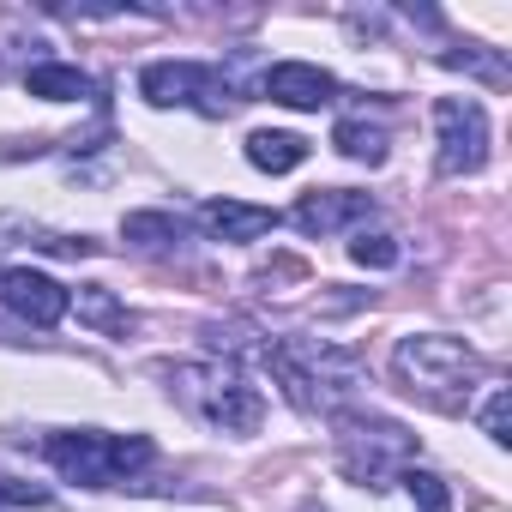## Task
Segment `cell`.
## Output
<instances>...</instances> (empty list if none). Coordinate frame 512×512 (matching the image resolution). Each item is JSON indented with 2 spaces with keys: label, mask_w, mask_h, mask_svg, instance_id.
Listing matches in <instances>:
<instances>
[{
  "label": "cell",
  "mask_w": 512,
  "mask_h": 512,
  "mask_svg": "<svg viewBox=\"0 0 512 512\" xmlns=\"http://www.w3.org/2000/svg\"><path fill=\"white\" fill-rule=\"evenodd\" d=\"M392 374L404 380L410 398L434 404V410H470V392H476V350L464 338H446V332H416V338H398L392 350Z\"/></svg>",
  "instance_id": "cell-1"
},
{
  "label": "cell",
  "mask_w": 512,
  "mask_h": 512,
  "mask_svg": "<svg viewBox=\"0 0 512 512\" xmlns=\"http://www.w3.org/2000/svg\"><path fill=\"white\" fill-rule=\"evenodd\" d=\"M169 386L187 410H199L223 434H260V422H266V398L247 386V374L235 362H181V368H169Z\"/></svg>",
  "instance_id": "cell-2"
},
{
  "label": "cell",
  "mask_w": 512,
  "mask_h": 512,
  "mask_svg": "<svg viewBox=\"0 0 512 512\" xmlns=\"http://www.w3.org/2000/svg\"><path fill=\"white\" fill-rule=\"evenodd\" d=\"M157 458V446L145 434H97V428H67L49 440V464L67 476V482H85V488H115L121 476L145 470Z\"/></svg>",
  "instance_id": "cell-3"
},
{
  "label": "cell",
  "mask_w": 512,
  "mask_h": 512,
  "mask_svg": "<svg viewBox=\"0 0 512 512\" xmlns=\"http://www.w3.org/2000/svg\"><path fill=\"white\" fill-rule=\"evenodd\" d=\"M338 446H344V470L374 482L386 470H410L416 434L398 422H380V416H338Z\"/></svg>",
  "instance_id": "cell-4"
},
{
  "label": "cell",
  "mask_w": 512,
  "mask_h": 512,
  "mask_svg": "<svg viewBox=\"0 0 512 512\" xmlns=\"http://www.w3.org/2000/svg\"><path fill=\"white\" fill-rule=\"evenodd\" d=\"M434 133H440V175H476L488 163V109L476 97H440Z\"/></svg>",
  "instance_id": "cell-5"
},
{
  "label": "cell",
  "mask_w": 512,
  "mask_h": 512,
  "mask_svg": "<svg viewBox=\"0 0 512 512\" xmlns=\"http://www.w3.org/2000/svg\"><path fill=\"white\" fill-rule=\"evenodd\" d=\"M67 296H73V290H61L55 278H43V272H31V266L0 272V302H7L25 326H37V332H49V326L67 320Z\"/></svg>",
  "instance_id": "cell-6"
},
{
  "label": "cell",
  "mask_w": 512,
  "mask_h": 512,
  "mask_svg": "<svg viewBox=\"0 0 512 512\" xmlns=\"http://www.w3.org/2000/svg\"><path fill=\"white\" fill-rule=\"evenodd\" d=\"M368 211H374V199H368V193H350V187H314V193H302V199H296L290 223H296L302 235H338V229L362 223Z\"/></svg>",
  "instance_id": "cell-7"
},
{
  "label": "cell",
  "mask_w": 512,
  "mask_h": 512,
  "mask_svg": "<svg viewBox=\"0 0 512 512\" xmlns=\"http://www.w3.org/2000/svg\"><path fill=\"white\" fill-rule=\"evenodd\" d=\"M266 97L284 103V109H326L338 97V79L326 67H314V61H278L266 73Z\"/></svg>",
  "instance_id": "cell-8"
},
{
  "label": "cell",
  "mask_w": 512,
  "mask_h": 512,
  "mask_svg": "<svg viewBox=\"0 0 512 512\" xmlns=\"http://www.w3.org/2000/svg\"><path fill=\"white\" fill-rule=\"evenodd\" d=\"M205 85H211V73L193 67V61H151L139 73V97L151 109H187V103H199Z\"/></svg>",
  "instance_id": "cell-9"
},
{
  "label": "cell",
  "mask_w": 512,
  "mask_h": 512,
  "mask_svg": "<svg viewBox=\"0 0 512 512\" xmlns=\"http://www.w3.org/2000/svg\"><path fill=\"white\" fill-rule=\"evenodd\" d=\"M199 223H205L211 241H260V235L278 229V211L247 205V199H211V205L199 211Z\"/></svg>",
  "instance_id": "cell-10"
},
{
  "label": "cell",
  "mask_w": 512,
  "mask_h": 512,
  "mask_svg": "<svg viewBox=\"0 0 512 512\" xmlns=\"http://www.w3.org/2000/svg\"><path fill=\"white\" fill-rule=\"evenodd\" d=\"M302 157H308V139H296V133H272V127L247 133V163L260 175H290V169H302Z\"/></svg>",
  "instance_id": "cell-11"
},
{
  "label": "cell",
  "mask_w": 512,
  "mask_h": 512,
  "mask_svg": "<svg viewBox=\"0 0 512 512\" xmlns=\"http://www.w3.org/2000/svg\"><path fill=\"white\" fill-rule=\"evenodd\" d=\"M67 308L79 314V326H91V332H103V338H127V308L115 302V290H103V284H79V296H67Z\"/></svg>",
  "instance_id": "cell-12"
},
{
  "label": "cell",
  "mask_w": 512,
  "mask_h": 512,
  "mask_svg": "<svg viewBox=\"0 0 512 512\" xmlns=\"http://www.w3.org/2000/svg\"><path fill=\"white\" fill-rule=\"evenodd\" d=\"M25 91L43 97V103H79V97H91V73L61 67V61H43V67L25 73Z\"/></svg>",
  "instance_id": "cell-13"
},
{
  "label": "cell",
  "mask_w": 512,
  "mask_h": 512,
  "mask_svg": "<svg viewBox=\"0 0 512 512\" xmlns=\"http://www.w3.org/2000/svg\"><path fill=\"white\" fill-rule=\"evenodd\" d=\"M121 235H127L133 247H145V253H169V247H181V241H187V223H181V217H169V211H127Z\"/></svg>",
  "instance_id": "cell-14"
},
{
  "label": "cell",
  "mask_w": 512,
  "mask_h": 512,
  "mask_svg": "<svg viewBox=\"0 0 512 512\" xmlns=\"http://www.w3.org/2000/svg\"><path fill=\"white\" fill-rule=\"evenodd\" d=\"M332 145L350 157V163H386V133L380 127H368V121H338V133H332Z\"/></svg>",
  "instance_id": "cell-15"
},
{
  "label": "cell",
  "mask_w": 512,
  "mask_h": 512,
  "mask_svg": "<svg viewBox=\"0 0 512 512\" xmlns=\"http://www.w3.org/2000/svg\"><path fill=\"white\" fill-rule=\"evenodd\" d=\"M476 422H482V434H488L494 446H512V386H488Z\"/></svg>",
  "instance_id": "cell-16"
},
{
  "label": "cell",
  "mask_w": 512,
  "mask_h": 512,
  "mask_svg": "<svg viewBox=\"0 0 512 512\" xmlns=\"http://www.w3.org/2000/svg\"><path fill=\"white\" fill-rule=\"evenodd\" d=\"M404 488H410V500L422 506V512H452V494H446V482L434 476V470H404Z\"/></svg>",
  "instance_id": "cell-17"
},
{
  "label": "cell",
  "mask_w": 512,
  "mask_h": 512,
  "mask_svg": "<svg viewBox=\"0 0 512 512\" xmlns=\"http://www.w3.org/2000/svg\"><path fill=\"white\" fill-rule=\"evenodd\" d=\"M350 260L368 266V272H386V266H398V241L392 235H356L350 241Z\"/></svg>",
  "instance_id": "cell-18"
},
{
  "label": "cell",
  "mask_w": 512,
  "mask_h": 512,
  "mask_svg": "<svg viewBox=\"0 0 512 512\" xmlns=\"http://www.w3.org/2000/svg\"><path fill=\"white\" fill-rule=\"evenodd\" d=\"M0 500H13V506H25V500H31V506H43L49 494H43V488H31V482H0Z\"/></svg>",
  "instance_id": "cell-19"
}]
</instances>
